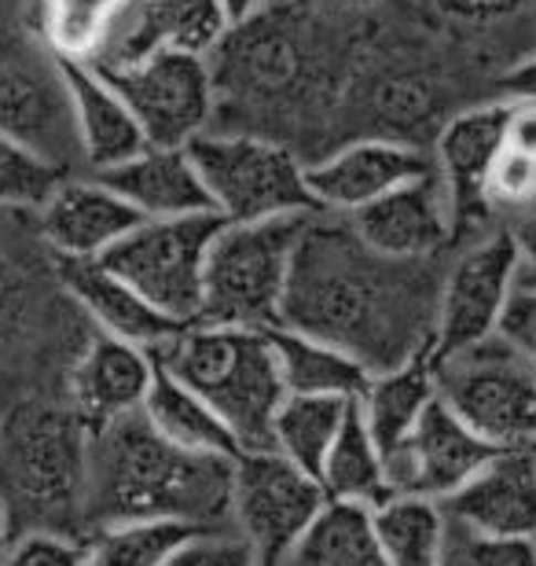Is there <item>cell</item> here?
<instances>
[{"label":"cell","mask_w":536,"mask_h":566,"mask_svg":"<svg viewBox=\"0 0 536 566\" xmlns=\"http://www.w3.org/2000/svg\"><path fill=\"white\" fill-rule=\"evenodd\" d=\"M316 213L269 221H224L213 235L202 273V310L196 324L272 327L287 291L291 262Z\"/></svg>","instance_id":"5b68a950"},{"label":"cell","mask_w":536,"mask_h":566,"mask_svg":"<svg viewBox=\"0 0 536 566\" xmlns=\"http://www.w3.org/2000/svg\"><path fill=\"white\" fill-rule=\"evenodd\" d=\"M0 133L63 174L71 163H82L71 96L60 60L49 49L0 55Z\"/></svg>","instance_id":"7c38bea8"},{"label":"cell","mask_w":536,"mask_h":566,"mask_svg":"<svg viewBox=\"0 0 536 566\" xmlns=\"http://www.w3.org/2000/svg\"><path fill=\"white\" fill-rule=\"evenodd\" d=\"M496 338H504L515 354H522L536 368V291L533 287H515L504 316H500Z\"/></svg>","instance_id":"f35d334b"},{"label":"cell","mask_w":536,"mask_h":566,"mask_svg":"<svg viewBox=\"0 0 536 566\" xmlns=\"http://www.w3.org/2000/svg\"><path fill=\"white\" fill-rule=\"evenodd\" d=\"M166 566H258V556L243 537L210 530V534L191 537Z\"/></svg>","instance_id":"74e56055"},{"label":"cell","mask_w":536,"mask_h":566,"mask_svg":"<svg viewBox=\"0 0 536 566\" xmlns=\"http://www.w3.org/2000/svg\"><path fill=\"white\" fill-rule=\"evenodd\" d=\"M213 210L224 221H269L287 213H320L305 166L287 144L258 133H202L188 144Z\"/></svg>","instance_id":"8992f818"},{"label":"cell","mask_w":536,"mask_h":566,"mask_svg":"<svg viewBox=\"0 0 536 566\" xmlns=\"http://www.w3.org/2000/svg\"><path fill=\"white\" fill-rule=\"evenodd\" d=\"M224 229L217 210L188 218L140 221L99 258L114 276H122L136 294H144L158 313L177 324H196L202 310V273L213 235Z\"/></svg>","instance_id":"52a82bcc"},{"label":"cell","mask_w":536,"mask_h":566,"mask_svg":"<svg viewBox=\"0 0 536 566\" xmlns=\"http://www.w3.org/2000/svg\"><path fill=\"white\" fill-rule=\"evenodd\" d=\"M287 566H386L371 507L327 501L298 548L291 552Z\"/></svg>","instance_id":"1f68e13d"},{"label":"cell","mask_w":536,"mask_h":566,"mask_svg":"<svg viewBox=\"0 0 536 566\" xmlns=\"http://www.w3.org/2000/svg\"><path fill=\"white\" fill-rule=\"evenodd\" d=\"M433 398H438V365H433L430 346L416 349L397 368L371 376L368 390H364V398L357 405L364 427H368L371 441L382 452V460L393 457L404 446Z\"/></svg>","instance_id":"d4e9b609"},{"label":"cell","mask_w":536,"mask_h":566,"mask_svg":"<svg viewBox=\"0 0 536 566\" xmlns=\"http://www.w3.org/2000/svg\"><path fill=\"white\" fill-rule=\"evenodd\" d=\"M518 287V243L515 232H493L460 254V262L441 280L438 313H433L430 354L433 365L449 360L477 343H488L500 327L511 294Z\"/></svg>","instance_id":"8fae6325"},{"label":"cell","mask_w":536,"mask_h":566,"mask_svg":"<svg viewBox=\"0 0 536 566\" xmlns=\"http://www.w3.org/2000/svg\"><path fill=\"white\" fill-rule=\"evenodd\" d=\"M217 4L224 8V15H228L232 27H243V22L265 15V11L276 4V0H217Z\"/></svg>","instance_id":"ee69618b"},{"label":"cell","mask_w":536,"mask_h":566,"mask_svg":"<svg viewBox=\"0 0 536 566\" xmlns=\"http://www.w3.org/2000/svg\"><path fill=\"white\" fill-rule=\"evenodd\" d=\"M522 449L529 452V460H533V468H536V441H529V446H522Z\"/></svg>","instance_id":"7dc6e473"},{"label":"cell","mask_w":536,"mask_h":566,"mask_svg":"<svg viewBox=\"0 0 536 566\" xmlns=\"http://www.w3.org/2000/svg\"><path fill=\"white\" fill-rule=\"evenodd\" d=\"M504 144L536 155V104H511Z\"/></svg>","instance_id":"60d3db41"},{"label":"cell","mask_w":536,"mask_h":566,"mask_svg":"<svg viewBox=\"0 0 536 566\" xmlns=\"http://www.w3.org/2000/svg\"><path fill=\"white\" fill-rule=\"evenodd\" d=\"M88 427L74 409H30L0 430V507L11 534L85 523Z\"/></svg>","instance_id":"277c9868"},{"label":"cell","mask_w":536,"mask_h":566,"mask_svg":"<svg viewBox=\"0 0 536 566\" xmlns=\"http://www.w3.org/2000/svg\"><path fill=\"white\" fill-rule=\"evenodd\" d=\"M140 412L166 441H174V446L188 452H207V457H224V460H235L239 452H243L239 438L232 434V427H228L196 390H188L185 382L174 379L158 365H155L151 390H147Z\"/></svg>","instance_id":"4316f807"},{"label":"cell","mask_w":536,"mask_h":566,"mask_svg":"<svg viewBox=\"0 0 536 566\" xmlns=\"http://www.w3.org/2000/svg\"><path fill=\"white\" fill-rule=\"evenodd\" d=\"M455 523L488 537H536V468L526 449H504L449 496Z\"/></svg>","instance_id":"44dd1931"},{"label":"cell","mask_w":536,"mask_h":566,"mask_svg":"<svg viewBox=\"0 0 536 566\" xmlns=\"http://www.w3.org/2000/svg\"><path fill=\"white\" fill-rule=\"evenodd\" d=\"M272 354H276L280 379L287 394H320V398H349L360 401L371 382L368 365L349 357L346 349L320 343L313 335L291 332L283 324L265 327Z\"/></svg>","instance_id":"484cf974"},{"label":"cell","mask_w":536,"mask_h":566,"mask_svg":"<svg viewBox=\"0 0 536 566\" xmlns=\"http://www.w3.org/2000/svg\"><path fill=\"white\" fill-rule=\"evenodd\" d=\"M488 210H529L536 207V155L504 144L485 180Z\"/></svg>","instance_id":"d590c367"},{"label":"cell","mask_w":536,"mask_h":566,"mask_svg":"<svg viewBox=\"0 0 536 566\" xmlns=\"http://www.w3.org/2000/svg\"><path fill=\"white\" fill-rule=\"evenodd\" d=\"M438 398L500 449L536 441V368L504 338H488L438 365Z\"/></svg>","instance_id":"ba28073f"},{"label":"cell","mask_w":536,"mask_h":566,"mask_svg":"<svg viewBox=\"0 0 536 566\" xmlns=\"http://www.w3.org/2000/svg\"><path fill=\"white\" fill-rule=\"evenodd\" d=\"M199 534H210V530L174 523V518L111 523L99 526L93 541H85V566H166Z\"/></svg>","instance_id":"d6a6232c"},{"label":"cell","mask_w":536,"mask_h":566,"mask_svg":"<svg viewBox=\"0 0 536 566\" xmlns=\"http://www.w3.org/2000/svg\"><path fill=\"white\" fill-rule=\"evenodd\" d=\"M107 188H114L144 221H166V218H188V213L213 210L210 191L202 185L188 147H151L129 163L96 174Z\"/></svg>","instance_id":"cb8c5ba5"},{"label":"cell","mask_w":536,"mask_h":566,"mask_svg":"<svg viewBox=\"0 0 536 566\" xmlns=\"http://www.w3.org/2000/svg\"><path fill=\"white\" fill-rule=\"evenodd\" d=\"M228 33H232V22L217 0H136L118 41L104 52V60H96V66L125 63L158 49L210 60Z\"/></svg>","instance_id":"603a6c76"},{"label":"cell","mask_w":536,"mask_h":566,"mask_svg":"<svg viewBox=\"0 0 536 566\" xmlns=\"http://www.w3.org/2000/svg\"><path fill=\"white\" fill-rule=\"evenodd\" d=\"M386 566H441L449 518L438 501L397 493L371 512Z\"/></svg>","instance_id":"4dcf8cb0"},{"label":"cell","mask_w":536,"mask_h":566,"mask_svg":"<svg viewBox=\"0 0 536 566\" xmlns=\"http://www.w3.org/2000/svg\"><path fill=\"white\" fill-rule=\"evenodd\" d=\"M496 452L504 449L466 427L441 398H433L404 446L386 457V474L393 496H427L441 504L460 493Z\"/></svg>","instance_id":"4fadbf2b"},{"label":"cell","mask_w":536,"mask_h":566,"mask_svg":"<svg viewBox=\"0 0 536 566\" xmlns=\"http://www.w3.org/2000/svg\"><path fill=\"white\" fill-rule=\"evenodd\" d=\"M324 504V485L276 449H250L232 460V515L258 566H287Z\"/></svg>","instance_id":"30bf717a"},{"label":"cell","mask_w":536,"mask_h":566,"mask_svg":"<svg viewBox=\"0 0 536 566\" xmlns=\"http://www.w3.org/2000/svg\"><path fill=\"white\" fill-rule=\"evenodd\" d=\"M441 15L455 22H471V27H488V22L511 19L526 0H433Z\"/></svg>","instance_id":"ab89813d"},{"label":"cell","mask_w":536,"mask_h":566,"mask_svg":"<svg viewBox=\"0 0 536 566\" xmlns=\"http://www.w3.org/2000/svg\"><path fill=\"white\" fill-rule=\"evenodd\" d=\"M353 409L349 398H320V394H287L272 420V449L294 468L320 482L324 460L335 446L341 423Z\"/></svg>","instance_id":"f546056e"},{"label":"cell","mask_w":536,"mask_h":566,"mask_svg":"<svg viewBox=\"0 0 536 566\" xmlns=\"http://www.w3.org/2000/svg\"><path fill=\"white\" fill-rule=\"evenodd\" d=\"M0 430H4V420H0Z\"/></svg>","instance_id":"c3c4849f"},{"label":"cell","mask_w":536,"mask_h":566,"mask_svg":"<svg viewBox=\"0 0 536 566\" xmlns=\"http://www.w3.org/2000/svg\"><path fill=\"white\" fill-rule=\"evenodd\" d=\"M217 52H224L221 66L213 71L217 88L224 85L235 96L254 99V104H280V99L302 88V38L287 22L272 19V8L265 15L243 22V27H232Z\"/></svg>","instance_id":"e0dca14e"},{"label":"cell","mask_w":536,"mask_h":566,"mask_svg":"<svg viewBox=\"0 0 536 566\" xmlns=\"http://www.w3.org/2000/svg\"><path fill=\"white\" fill-rule=\"evenodd\" d=\"M353 235L368 251L393 258V262H430L433 254L452 243V210L441 174L408 180L390 196L368 202L349 213Z\"/></svg>","instance_id":"9a60e30c"},{"label":"cell","mask_w":536,"mask_h":566,"mask_svg":"<svg viewBox=\"0 0 536 566\" xmlns=\"http://www.w3.org/2000/svg\"><path fill=\"white\" fill-rule=\"evenodd\" d=\"M66 174L0 133V207L41 210Z\"/></svg>","instance_id":"836d02e7"},{"label":"cell","mask_w":536,"mask_h":566,"mask_svg":"<svg viewBox=\"0 0 536 566\" xmlns=\"http://www.w3.org/2000/svg\"><path fill=\"white\" fill-rule=\"evenodd\" d=\"M511 104H485L460 111L455 118L444 122L438 137V174L449 191L452 210V243L463 240L477 221L488 218L485 202V180L493 169L500 147H504Z\"/></svg>","instance_id":"2e32d148"},{"label":"cell","mask_w":536,"mask_h":566,"mask_svg":"<svg viewBox=\"0 0 536 566\" xmlns=\"http://www.w3.org/2000/svg\"><path fill=\"white\" fill-rule=\"evenodd\" d=\"M320 485H324L327 501L360 504V507H371V512L393 496L390 474H386V460H382L379 446L371 441L368 427H364L357 401H353L346 423H341L335 446L327 452Z\"/></svg>","instance_id":"f1b7e54d"},{"label":"cell","mask_w":536,"mask_h":566,"mask_svg":"<svg viewBox=\"0 0 536 566\" xmlns=\"http://www.w3.org/2000/svg\"><path fill=\"white\" fill-rule=\"evenodd\" d=\"M11 523H8V515H4V507H0V559H4V552H8V545H11Z\"/></svg>","instance_id":"f6af8a7d"},{"label":"cell","mask_w":536,"mask_h":566,"mask_svg":"<svg viewBox=\"0 0 536 566\" xmlns=\"http://www.w3.org/2000/svg\"><path fill=\"white\" fill-rule=\"evenodd\" d=\"M441 566H536L533 537H488L455 523L444 537Z\"/></svg>","instance_id":"e575fe53"},{"label":"cell","mask_w":536,"mask_h":566,"mask_svg":"<svg viewBox=\"0 0 536 566\" xmlns=\"http://www.w3.org/2000/svg\"><path fill=\"white\" fill-rule=\"evenodd\" d=\"M0 566H85V545L74 534L27 530L11 537Z\"/></svg>","instance_id":"8d00e7d4"},{"label":"cell","mask_w":536,"mask_h":566,"mask_svg":"<svg viewBox=\"0 0 536 566\" xmlns=\"http://www.w3.org/2000/svg\"><path fill=\"white\" fill-rule=\"evenodd\" d=\"M96 71L118 88L151 147H188L217 115L213 66L202 55L158 49L125 63H99Z\"/></svg>","instance_id":"9c48e42d"},{"label":"cell","mask_w":536,"mask_h":566,"mask_svg":"<svg viewBox=\"0 0 536 566\" xmlns=\"http://www.w3.org/2000/svg\"><path fill=\"white\" fill-rule=\"evenodd\" d=\"M155 379L151 349L99 332L71 371V409L88 430L144 409Z\"/></svg>","instance_id":"d6986e66"},{"label":"cell","mask_w":536,"mask_h":566,"mask_svg":"<svg viewBox=\"0 0 536 566\" xmlns=\"http://www.w3.org/2000/svg\"><path fill=\"white\" fill-rule=\"evenodd\" d=\"M41 213V235L55 258H104L144 218L118 191L93 177H63Z\"/></svg>","instance_id":"ac0fdd59"},{"label":"cell","mask_w":536,"mask_h":566,"mask_svg":"<svg viewBox=\"0 0 536 566\" xmlns=\"http://www.w3.org/2000/svg\"><path fill=\"white\" fill-rule=\"evenodd\" d=\"M136 0H38L41 38L55 60L96 63L118 41Z\"/></svg>","instance_id":"83f0119b"},{"label":"cell","mask_w":536,"mask_h":566,"mask_svg":"<svg viewBox=\"0 0 536 566\" xmlns=\"http://www.w3.org/2000/svg\"><path fill=\"white\" fill-rule=\"evenodd\" d=\"M55 273H60L63 291L93 316L99 332L122 338V343L158 349L180 327H188L158 313L144 294H136L122 276H114L99 258H55Z\"/></svg>","instance_id":"ffe728a7"},{"label":"cell","mask_w":536,"mask_h":566,"mask_svg":"<svg viewBox=\"0 0 536 566\" xmlns=\"http://www.w3.org/2000/svg\"><path fill=\"white\" fill-rule=\"evenodd\" d=\"M228 515L232 460L174 446L144 420V412L88 430V526L174 518L202 530H224Z\"/></svg>","instance_id":"7a4b0ae2"},{"label":"cell","mask_w":536,"mask_h":566,"mask_svg":"<svg viewBox=\"0 0 536 566\" xmlns=\"http://www.w3.org/2000/svg\"><path fill=\"white\" fill-rule=\"evenodd\" d=\"M441 283L427 262L368 251L349 224L309 221L294 251L280 321L368 365L371 376L430 346Z\"/></svg>","instance_id":"6da1fadb"},{"label":"cell","mask_w":536,"mask_h":566,"mask_svg":"<svg viewBox=\"0 0 536 566\" xmlns=\"http://www.w3.org/2000/svg\"><path fill=\"white\" fill-rule=\"evenodd\" d=\"M66 96H71L74 111V137L77 155L93 174H107V169L129 163L133 155H140L147 140L140 126H136L129 104L118 96L104 74L93 63H74L60 60Z\"/></svg>","instance_id":"7402d4cb"},{"label":"cell","mask_w":536,"mask_h":566,"mask_svg":"<svg viewBox=\"0 0 536 566\" xmlns=\"http://www.w3.org/2000/svg\"><path fill=\"white\" fill-rule=\"evenodd\" d=\"M500 88H504L507 104H536V52L518 66H511Z\"/></svg>","instance_id":"b9f144b4"},{"label":"cell","mask_w":536,"mask_h":566,"mask_svg":"<svg viewBox=\"0 0 536 566\" xmlns=\"http://www.w3.org/2000/svg\"><path fill=\"white\" fill-rule=\"evenodd\" d=\"M155 365L196 390L232 427L243 452L272 449V420L287 398L265 327L188 324L151 349Z\"/></svg>","instance_id":"3957f363"},{"label":"cell","mask_w":536,"mask_h":566,"mask_svg":"<svg viewBox=\"0 0 536 566\" xmlns=\"http://www.w3.org/2000/svg\"><path fill=\"white\" fill-rule=\"evenodd\" d=\"M515 243H518V287L536 291V213L529 221H522Z\"/></svg>","instance_id":"7bdbcfd3"},{"label":"cell","mask_w":536,"mask_h":566,"mask_svg":"<svg viewBox=\"0 0 536 566\" xmlns=\"http://www.w3.org/2000/svg\"><path fill=\"white\" fill-rule=\"evenodd\" d=\"M309 4H320V8H364L371 0H309Z\"/></svg>","instance_id":"bcb514c9"},{"label":"cell","mask_w":536,"mask_h":566,"mask_svg":"<svg viewBox=\"0 0 536 566\" xmlns=\"http://www.w3.org/2000/svg\"><path fill=\"white\" fill-rule=\"evenodd\" d=\"M433 169H438L433 158L416 144L397 137H364L305 166V185L320 210L357 213L368 202L390 196L393 188L427 177Z\"/></svg>","instance_id":"5bb4252c"}]
</instances>
